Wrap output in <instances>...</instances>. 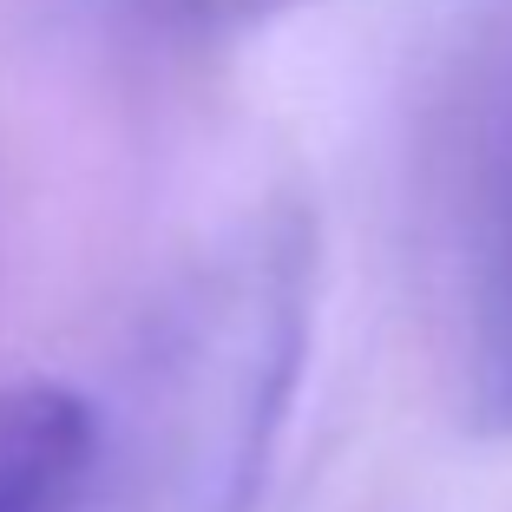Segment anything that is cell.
Returning <instances> with one entry per match:
<instances>
[{"label": "cell", "mask_w": 512, "mask_h": 512, "mask_svg": "<svg viewBox=\"0 0 512 512\" xmlns=\"http://www.w3.org/2000/svg\"><path fill=\"white\" fill-rule=\"evenodd\" d=\"M447 276L467 407L512 440V53L480 73L447 145Z\"/></svg>", "instance_id": "6da1fadb"}, {"label": "cell", "mask_w": 512, "mask_h": 512, "mask_svg": "<svg viewBox=\"0 0 512 512\" xmlns=\"http://www.w3.org/2000/svg\"><path fill=\"white\" fill-rule=\"evenodd\" d=\"M99 467V414L66 381L0 388V512H79Z\"/></svg>", "instance_id": "7a4b0ae2"}]
</instances>
